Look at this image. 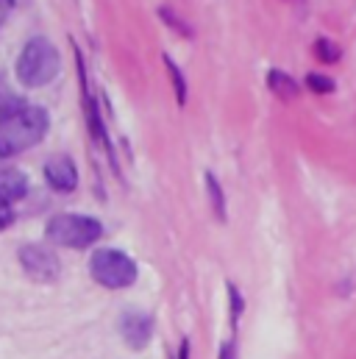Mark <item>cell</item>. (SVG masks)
I'll use <instances>...</instances> for the list:
<instances>
[{
    "label": "cell",
    "mask_w": 356,
    "mask_h": 359,
    "mask_svg": "<svg viewBox=\"0 0 356 359\" xmlns=\"http://www.w3.org/2000/svg\"><path fill=\"white\" fill-rule=\"evenodd\" d=\"M62 70V59H59V50L50 39L45 36H31L17 59V79L22 87H31V90H39V87H48Z\"/></svg>",
    "instance_id": "cell-1"
},
{
    "label": "cell",
    "mask_w": 356,
    "mask_h": 359,
    "mask_svg": "<svg viewBox=\"0 0 356 359\" xmlns=\"http://www.w3.org/2000/svg\"><path fill=\"white\" fill-rule=\"evenodd\" d=\"M48 134V111L39 106H25L6 123H0V156H17L34 148Z\"/></svg>",
    "instance_id": "cell-2"
},
{
    "label": "cell",
    "mask_w": 356,
    "mask_h": 359,
    "mask_svg": "<svg viewBox=\"0 0 356 359\" xmlns=\"http://www.w3.org/2000/svg\"><path fill=\"white\" fill-rule=\"evenodd\" d=\"M103 234L100 220L87 215H56L48 223V240L64 248H89Z\"/></svg>",
    "instance_id": "cell-3"
},
{
    "label": "cell",
    "mask_w": 356,
    "mask_h": 359,
    "mask_svg": "<svg viewBox=\"0 0 356 359\" xmlns=\"http://www.w3.org/2000/svg\"><path fill=\"white\" fill-rule=\"evenodd\" d=\"M89 273L97 284H103L109 290H123L137 281V262L123 251L100 248L89 259Z\"/></svg>",
    "instance_id": "cell-4"
},
{
    "label": "cell",
    "mask_w": 356,
    "mask_h": 359,
    "mask_svg": "<svg viewBox=\"0 0 356 359\" xmlns=\"http://www.w3.org/2000/svg\"><path fill=\"white\" fill-rule=\"evenodd\" d=\"M20 265H22V270L31 278H36V281H53L59 276V259H56V254L50 248H45V245H36V243L20 248Z\"/></svg>",
    "instance_id": "cell-5"
},
{
    "label": "cell",
    "mask_w": 356,
    "mask_h": 359,
    "mask_svg": "<svg viewBox=\"0 0 356 359\" xmlns=\"http://www.w3.org/2000/svg\"><path fill=\"white\" fill-rule=\"evenodd\" d=\"M45 179L56 192H73L78 187V170L70 156H53L45 162Z\"/></svg>",
    "instance_id": "cell-6"
},
{
    "label": "cell",
    "mask_w": 356,
    "mask_h": 359,
    "mask_svg": "<svg viewBox=\"0 0 356 359\" xmlns=\"http://www.w3.org/2000/svg\"><path fill=\"white\" fill-rule=\"evenodd\" d=\"M120 329H123V337L128 346L142 348L153 334V320H151V315H142V312H125Z\"/></svg>",
    "instance_id": "cell-7"
},
{
    "label": "cell",
    "mask_w": 356,
    "mask_h": 359,
    "mask_svg": "<svg viewBox=\"0 0 356 359\" xmlns=\"http://www.w3.org/2000/svg\"><path fill=\"white\" fill-rule=\"evenodd\" d=\"M28 192V179L20 170H3L0 173V203L11 206Z\"/></svg>",
    "instance_id": "cell-8"
},
{
    "label": "cell",
    "mask_w": 356,
    "mask_h": 359,
    "mask_svg": "<svg viewBox=\"0 0 356 359\" xmlns=\"http://www.w3.org/2000/svg\"><path fill=\"white\" fill-rule=\"evenodd\" d=\"M267 87L273 95H278L281 100H292V97H298L301 95V87H298V81L295 79H289L287 73H281V70H270L267 73Z\"/></svg>",
    "instance_id": "cell-9"
},
{
    "label": "cell",
    "mask_w": 356,
    "mask_h": 359,
    "mask_svg": "<svg viewBox=\"0 0 356 359\" xmlns=\"http://www.w3.org/2000/svg\"><path fill=\"white\" fill-rule=\"evenodd\" d=\"M315 56H317L323 65H337V62L343 59V50H340V45H337V42H331V39L320 36V39L315 42Z\"/></svg>",
    "instance_id": "cell-10"
},
{
    "label": "cell",
    "mask_w": 356,
    "mask_h": 359,
    "mask_svg": "<svg viewBox=\"0 0 356 359\" xmlns=\"http://www.w3.org/2000/svg\"><path fill=\"white\" fill-rule=\"evenodd\" d=\"M206 189H209V201H212L214 215H217L220 220H226V195H223L220 184H217V179H214L212 173H206Z\"/></svg>",
    "instance_id": "cell-11"
},
{
    "label": "cell",
    "mask_w": 356,
    "mask_h": 359,
    "mask_svg": "<svg viewBox=\"0 0 356 359\" xmlns=\"http://www.w3.org/2000/svg\"><path fill=\"white\" fill-rule=\"evenodd\" d=\"M25 109V100L20 95H11V92H0V123H6L8 117H14L17 111Z\"/></svg>",
    "instance_id": "cell-12"
},
{
    "label": "cell",
    "mask_w": 356,
    "mask_h": 359,
    "mask_svg": "<svg viewBox=\"0 0 356 359\" xmlns=\"http://www.w3.org/2000/svg\"><path fill=\"white\" fill-rule=\"evenodd\" d=\"M165 67H167V73H170V81H173V90H176V100L184 106V103H186V81H184V73H181V67H178L170 56H165Z\"/></svg>",
    "instance_id": "cell-13"
},
{
    "label": "cell",
    "mask_w": 356,
    "mask_h": 359,
    "mask_svg": "<svg viewBox=\"0 0 356 359\" xmlns=\"http://www.w3.org/2000/svg\"><path fill=\"white\" fill-rule=\"evenodd\" d=\"M306 87L315 92V95H329V92L337 90V84L329 76H320V73H309L306 76Z\"/></svg>",
    "instance_id": "cell-14"
},
{
    "label": "cell",
    "mask_w": 356,
    "mask_h": 359,
    "mask_svg": "<svg viewBox=\"0 0 356 359\" xmlns=\"http://www.w3.org/2000/svg\"><path fill=\"white\" fill-rule=\"evenodd\" d=\"M228 295H231V320L237 323V318L242 315V306L245 304H242V295H240V290L234 284H228Z\"/></svg>",
    "instance_id": "cell-15"
},
{
    "label": "cell",
    "mask_w": 356,
    "mask_h": 359,
    "mask_svg": "<svg viewBox=\"0 0 356 359\" xmlns=\"http://www.w3.org/2000/svg\"><path fill=\"white\" fill-rule=\"evenodd\" d=\"M159 14H162V17H165V20H167V22H170V25H173L176 31H181V34H186V36L192 34V31L186 28V22H181V20H178V17L173 14V11H170V8H167V6H162V8H159Z\"/></svg>",
    "instance_id": "cell-16"
},
{
    "label": "cell",
    "mask_w": 356,
    "mask_h": 359,
    "mask_svg": "<svg viewBox=\"0 0 356 359\" xmlns=\"http://www.w3.org/2000/svg\"><path fill=\"white\" fill-rule=\"evenodd\" d=\"M11 220H14V212H11V206L0 203V231H3V229H8V226H11Z\"/></svg>",
    "instance_id": "cell-17"
},
{
    "label": "cell",
    "mask_w": 356,
    "mask_h": 359,
    "mask_svg": "<svg viewBox=\"0 0 356 359\" xmlns=\"http://www.w3.org/2000/svg\"><path fill=\"white\" fill-rule=\"evenodd\" d=\"M220 359H237V346H234V343H226V346L220 348Z\"/></svg>",
    "instance_id": "cell-18"
},
{
    "label": "cell",
    "mask_w": 356,
    "mask_h": 359,
    "mask_svg": "<svg viewBox=\"0 0 356 359\" xmlns=\"http://www.w3.org/2000/svg\"><path fill=\"white\" fill-rule=\"evenodd\" d=\"M11 6H14V0H0V25H3L6 17L11 14Z\"/></svg>",
    "instance_id": "cell-19"
}]
</instances>
